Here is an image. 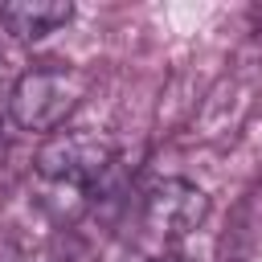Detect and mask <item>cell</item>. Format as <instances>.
<instances>
[{"label":"cell","mask_w":262,"mask_h":262,"mask_svg":"<svg viewBox=\"0 0 262 262\" xmlns=\"http://www.w3.org/2000/svg\"><path fill=\"white\" fill-rule=\"evenodd\" d=\"M82 98V78L66 66H33L8 94V119L20 131H57Z\"/></svg>","instance_id":"obj_1"},{"label":"cell","mask_w":262,"mask_h":262,"mask_svg":"<svg viewBox=\"0 0 262 262\" xmlns=\"http://www.w3.org/2000/svg\"><path fill=\"white\" fill-rule=\"evenodd\" d=\"M33 164L49 184H61V188H74V192H90L111 172L115 147L94 131H53L41 143Z\"/></svg>","instance_id":"obj_2"},{"label":"cell","mask_w":262,"mask_h":262,"mask_svg":"<svg viewBox=\"0 0 262 262\" xmlns=\"http://www.w3.org/2000/svg\"><path fill=\"white\" fill-rule=\"evenodd\" d=\"M209 217V196L205 188H196L192 180H180V176H168V180H156L143 196V209H139V221L143 229L156 237V242H180L188 237L201 221Z\"/></svg>","instance_id":"obj_3"},{"label":"cell","mask_w":262,"mask_h":262,"mask_svg":"<svg viewBox=\"0 0 262 262\" xmlns=\"http://www.w3.org/2000/svg\"><path fill=\"white\" fill-rule=\"evenodd\" d=\"M70 20H74L70 0H8V4H0V29L20 45L45 41L49 33H57Z\"/></svg>","instance_id":"obj_4"},{"label":"cell","mask_w":262,"mask_h":262,"mask_svg":"<svg viewBox=\"0 0 262 262\" xmlns=\"http://www.w3.org/2000/svg\"><path fill=\"white\" fill-rule=\"evenodd\" d=\"M16 78H20V74H16V66H12V61H8V53L0 49V98H8V94H12Z\"/></svg>","instance_id":"obj_5"},{"label":"cell","mask_w":262,"mask_h":262,"mask_svg":"<svg viewBox=\"0 0 262 262\" xmlns=\"http://www.w3.org/2000/svg\"><path fill=\"white\" fill-rule=\"evenodd\" d=\"M0 139H4V111H0Z\"/></svg>","instance_id":"obj_6"},{"label":"cell","mask_w":262,"mask_h":262,"mask_svg":"<svg viewBox=\"0 0 262 262\" xmlns=\"http://www.w3.org/2000/svg\"><path fill=\"white\" fill-rule=\"evenodd\" d=\"M164 262H192V258H164Z\"/></svg>","instance_id":"obj_7"}]
</instances>
